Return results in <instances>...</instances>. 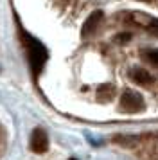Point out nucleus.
<instances>
[{"label":"nucleus","mask_w":158,"mask_h":160,"mask_svg":"<svg viewBox=\"0 0 158 160\" xmlns=\"http://www.w3.org/2000/svg\"><path fill=\"white\" fill-rule=\"evenodd\" d=\"M20 36L22 42H23V47L27 51V59H29V67H31V72L32 76H38V74L43 70V65L47 63V58H49V52L45 49V45L36 40L34 36H31L29 32H25L23 29H20Z\"/></svg>","instance_id":"nucleus-1"},{"label":"nucleus","mask_w":158,"mask_h":160,"mask_svg":"<svg viewBox=\"0 0 158 160\" xmlns=\"http://www.w3.org/2000/svg\"><path fill=\"white\" fill-rule=\"evenodd\" d=\"M29 144H31V149L38 155H42L49 149V137H47V133L45 130L42 128H36L32 133H31V140H29Z\"/></svg>","instance_id":"nucleus-2"},{"label":"nucleus","mask_w":158,"mask_h":160,"mask_svg":"<svg viewBox=\"0 0 158 160\" xmlns=\"http://www.w3.org/2000/svg\"><path fill=\"white\" fill-rule=\"evenodd\" d=\"M121 108L124 112H140L144 108L142 95H138L136 92H124L121 99Z\"/></svg>","instance_id":"nucleus-3"},{"label":"nucleus","mask_w":158,"mask_h":160,"mask_svg":"<svg viewBox=\"0 0 158 160\" xmlns=\"http://www.w3.org/2000/svg\"><path fill=\"white\" fill-rule=\"evenodd\" d=\"M101 20H102V11H93L92 15L86 18V22L83 23L81 34H83V36H90L93 31L97 29V25L101 23Z\"/></svg>","instance_id":"nucleus-4"},{"label":"nucleus","mask_w":158,"mask_h":160,"mask_svg":"<svg viewBox=\"0 0 158 160\" xmlns=\"http://www.w3.org/2000/svg\"><path fill=\"white\" fill-rule=\"evenodd\" d=\"M131 79L135 81V83H138V85H147V83L153 81V78H151L149 72H146L142 68H135V70L131 72Z\"/></svg>","instance_id":"nucleus-5"},{"label":"nucleus","mask_w":158,"mask_h":160,"mask_svg":"<svg viewBox=\"0 0 158 160\" xmlns=\"http://www.w3.org/2000/svg\"><path fill=\"white\" fill-rule=\"evenodd\" d=\"M147 29H149V32L151 34H155V36H158V20H151V23L147 25Z\"/></svg>","instance_id":"nucleus-6"},{"label":"nucleus","mask_w":158,"mask_h":160,"mask_svg":"<svg viewBox=\"0 0 158 160\" xmlns=\"http://www.w3.org/2000/svg\"><path fill=\"white\" fill-rule=\"evenodd\" d=\"M147 58H149L153 63H156V65H158V49H156V51H149V52H147Z\"/></svg>","instance_id":"nucleus-7"},{"label":"nucleus","mask_w":158,"mask_h":160,"mask_svg":"<svg viewBox=\"0 0 158 160\" xmlns=\"http://www.w3.org/2000/svg\"><path fill=\"white\" fill-rule=\"evenodd\" d=\"M131 40V34H121V36H117V42H129Z\"/></svg>","instance_id":"nucleus-8"},{"label":"nucleus","mask_w":158,"mask_h":160,"mask_svg":"<svg viewBox=\"0 0 158 160\" xmlns=\"http://www.w3.org/2000/svg\"><path fill=\"white\" fill-rule=\"evenodd\" d=\"M70 160H77V158H70Z\"/></svg>","instance_id":"nucleus-9"}]
</instances>
